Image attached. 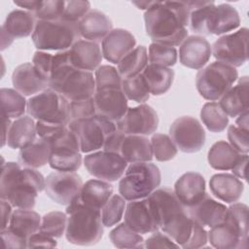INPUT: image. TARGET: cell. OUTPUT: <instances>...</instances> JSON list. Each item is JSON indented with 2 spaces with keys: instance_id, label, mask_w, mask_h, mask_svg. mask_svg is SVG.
Masks as SVG:
<instances>
[{
  "instance_id": "obj_8",
  "label": "cell",
  "mask_w": 249,
  "mask_h": 249,
  "mask_svg": "<svg viewBox=\"0 0 249 249\" xmlns=\"http://www.w3.org/2000/svg\"><path fill=\"white\" fill-rule=\"evenodd\" d=\"M238 72L235 67L221 61H214L198 70L196 86L198 93L206 100H219L236 82Z\"/></svg>"
},
{
  "instance_id": "obj_27",
  "label": "cell",
  "mask_w": 249,
  "mask_h": 249,
  "mask_svg": "<svg viewBox=\"0 0 249 249\" xmlns=\"http://www.w3.org/2000/svg\"><path fill=\"white\" fill-rule=\"evenodd\" d=\"M248 77L242 76L237 84L231 87L219 100V105L228 117L236 118L248 111Z\"/></svg>"
},
{
  "instance_id": "obj_41",
  "label": "cell",
  "mask_w": 249,
  "mask_h": 249,
  "mask_svg": "<svg viewBox=\"0 0 249 249\" xmlns=\"http://www.w3.org/2000/svg\"><path fill=\"white\" fill-rule=\"evenodd\" d=\"M109 238L113 245L117 248H143L144 238L140 233L130 230L125 224L121 223L114 228L110 233Z\"/></svg>"
},
{
  "instance_id": "obj_39",
  "label": "cell",
  "mask_w": 249,
  "mask_h": 249,
  "mask_svg": "<svg viewBox=\"0 0 249 249\" xmlns=\"http://www.w3.org/2000/svg\"><path fill=\"white\" fill-rule=\"evenodd\" d=\"M2 116L9 119H18L23 116L27 109V101L24 95L15 89L3 88L0 89Z\"/></svg>"
},
{
  "instance_id": "obj_51",
  "label": "cell",
  "mask_w": 249,
  "mask_h": 249,
  "mask_svg": "<svg viewBox=\"0 0 249 249\" xmlns=\"http://www.w3.org/2000/svg\"><path fill=\"white\" fill-rule=\"evenodd\" d=\"M228 139L230 144L240 154H248L249 152V130L242 129L235 124H231L228 128Z\"/></svg>"
},
{
  "instance_id": "obj_17",
  "label": "cell",
  "mask_w": 249,
  "mask_h": 249,
  "mask_svg": "<svg viewBox=\"0 0 249 249\" xmlns=\"http://www.w3.org/2000/svg\"><path fill=\"white\" fill-rule=\"evenodd\" d=\"M37 19L31 12L19 9L10 12L1 27V51L9 48L14 39L32 34Z\"/></svg>"
},
{
  "instance_id": "obj_62",
  "label": "cell",
  "mask_w": 249,
  "mask_h": 249,
  "mask_svg": "<svg viewBox=\"0 0 249 249\" xmlns=\"http://www.w3.org/2000/svg\"><path fill=\"white\" fill-rule=\"evenodd\" d=\"M235 125L242 129L249 130L248 129V111H245L244 113L237 116V119L235 121Z\"/></svg>"
},
{
  "instance_id": "obj_38",
  "label": "cell",
  "mask_w": 249,
  "mask_h": 249,
  "mask_svg": "<svg viewBox=\"0 0 249 249\" xmlns=\"http://www.w3.org/2000/svg\"><path fill=\"white\" fill-rule=\"evenodd\" d=\"M148 65V51L145 46H137L119 63L118 71L123 79L142 73Z\"/></svg>"
},
{
  "instance_id": "obj_63",
  "label": "cell",
  "mask_w": 249,
  "mask_h": 249,
  "mask_svg": "<svg viewBox=\"0 0 249 249\" xmlns=\"http://www.w3.org/2000/svg\"><path fill=\"white\" fill-rule=\"evenodd\" d=\"M131 3L135 5L138 9L147 11L154 4V1H132Z\"/></svg>"
},
{
  "instance_id": "obj_53",
  "label": "cell",
  "mask_w": 249,
  "mask_h": 249,
  "mask_svg": "<svg viewBox=\"0 0 249 249\" xmlns=\"http://www.w3.org/2000/svg\"><path fill=\"white\" fill-rule=\"evenodd\" d=\"M53 58V54L44 51L35 52L32 58V64L35 67V69L48 81H50L51 77Z\"/></svg>"
},
{
  "instance_id": "obj_10",
  "label": "cell",
  "mask_w": 249,
  "mask_h": 249,
  "mask_svg": "<svg viewBox=\"0 0 249 249\" xmlns=\"http://www.w3.org/2000/svg\"><path fill=\"white\" fill-rule=\"evenodd\" d=\"M68 127L76 134L81 153L95 152L103 148L107 138L117 129L116 123L99 115L71 121Z\"/></svg>"
},
{
  "instance_id": "obj_61",
  "label": "cell",
  "mask_w": 249,
  "mask_h": 249,
  "mask_svg": "<svg viewBox=\"0 0 249 249\" xmlns=\"http://www.w3.org/2000/svg\"><path fill=\"white\" fill-rule=\"evenodd\" d=\"M40 1H36V0H21V1H14V4L18 6L19 8H23L28 12L34 13L39 5Z\"/></svg>"
},
{
  "instance_id": "obj_35",
  "label": "cell",
  "mask_w": 249,
  "mask_h": 249,
  "mask_svg": "<svg viewBox=\"0 0 249 249\" xmlns=\"http://www.w3.org/2000/svg\"><path fill=\"white\" fill-rule=\"evenodd\" d=\"M146 81L149 91L153 95H161L171 87L174 71L170 67L148 64L141 73Z\"/></svg>"
},
{
  "instance_id": "obj_49",
  "label": "cell",
  "mask_w": 249,
  "mask_h": 249,
  "mask_svg": "<svg viewBox=\"0 0 249 249\" xmlns=\"http://www.w3.org/2000/svg\"><path fill=\"white\" fill-rule=\"evenodd\" d=\"M65 1L62 0H47L40 1L36 11L33 13L37 20H58L61 19Z\"/></svg>"
},
{
  "instance_id": "obj_44",
  "label": "cell",
  "mask_w": 249,
  "mask_h": 249,
  "mask_svg": "<svg viewBox=\"0 0 249 249\" xmlns=\"http://www.w3.org/2000/svg\"><path fill=\"white\" fill-rule=\"evenodd\" d=\"M125 210V199L121 195H113L101 209V220L104 227L117 225Z\"/></svg>"
},
{
  "instance_id": "obj_15",
  "label": "cell",
  "mask_w": 249,
  "mask_h": 249,
  "mask_svg": "<svg viewBox=\"0 0 249 249\" xmlns=\"http://www.w3.org/2000/svg\"><path fill=\"white\" fill-rule=\"evenodd\" d=\"M83 187L82 178L75 172L55 171L46 177V195L60 205H69L79 196Z\"/></svg>"
},
{
  "instance_id": "obj_31",
  "label": "cell",
  "mask_w": 249,
  "mask_h": 249,
  "mask_svg": "<svg viewBox=\"0 0 249 249\" xmlns=\"http://www.w3.org/2000/svg\"><path fill=\"white\" fill-rule=\"evenodd\" d=\"M208 241L214 248L236 249L247 248L248 238L244 237L232 226L223 222L208 231Z\"/></svg>"
},
{
  "instance_id": "obj_60",
  "label": "cell",
  "mask_w": 249,
  "mask_h": 249,
  "mask_svg": "<svg viewBox=\"0 0 249 249\" xmlns=\"http://www.w3.org/2000/svg\"><path fill=\"white\" fill-rule=\"evenodd\" d=\"M247 161H248V156H247V154H243L242 158L235 164V166L231 169L232 170V174L235 175L237 178H241V179L246 180L245 171H246Z\"/></svg>"
},
{
  "instance_id": "obj_19",
  "label": "cell",
  "mask_w": 249,
  "mask_h": 249,
  "mask_svg": "<svg viewBox=\"0 0 249 249\" xmlns=\"http://www.w3.org/2000/svg\"><path fill=\"white\" fill-rule=\"evenodd\" d=\"M212 47L202 36H188L179 49V59L182 65L191 69H201L210 59Z\"/></svg>"
},
{
  "instance_id": "obj_23",
  "label": "cell",
  "mask_w": 249,
  "mask_h": 249,
  "mask_svg": "<svg viewBox=\"0 0 249 249\" xmlns=\"http://www.w3.org/2000/svg\"><path fill=\"white\" fill-rule=\"evenodd\" d=\"M228 207L207 194L196 204L187 208L189 217L202 227L212 228L223 223Z\"/></svg>"
},
{
  "instance_id": "obj_33",
  "label": "cell",
  "mask_w": 249,
  "mask_h": 249,
  "mask_svg": "<svg viewBox=\"0 0 249 249\" xmlns=\"http://www.w3.org/2000/svg\"><path fill=\"white\" fill-rule=\"evenodd\" d=\"M42 218L32 209L18 208L13 211L8 229L18 236L28 240V238L39 231ZM7 229V228H6Z\"/></svg>"
},
{
  "instance_id": "obj_12",
  "label": "cell",
  "mask_w": 249,
  "mask_h": 249,
  "mask_svg": "<svg viewBox=\"0 0 249 249\" xmlns=\"http://www.w3.org/2000/svg\"><path fill=\"white\" fill-rule=\"evenodd\" d=\"M169 136L183 153H196L205 144V131L194 117L183 116L176 119L169 128Z\"/></svg>"
},
{
  "instance_id": "obj_5",
  "label": "cell",
  "mask_w": 249,
  "mask_h": 249,
  "mask_svg": "<svg viewBox=\"0 0 249 249\" xmlns=\"http://www.w3.org/2000/svg\"><path fill=\"white\" fill-rule=\"evenodd\" d=\"M67 225L65 237L68 242L90 246L96 244L103 235L101 211L88 207L77 198L67 205Z\"/></svg>"
},
{
  "instance_id": "obj_47",
  "label": "cell",
  "mask_w": 249,
  "mask_h": 249,
  "mask_svg": "<svg viewBox=\"0 0 249 249\" xmlns=\"http://www.w3.org/2000/svg\"><path fill=\"white\" fill-rule=\"evenodd\" d=\"M223 222L230 224L243 236L248 237V206L246 204L233 202L228 207Z\"/></svg>"
},
{
  "instance_id": "obj_13",
  "label": "cell",
  "mask_w": 249,
  "mask_h": 249,
  "mask_svg": "<svg viewBox=\"0 0 249 249\" xmlns=\"http://www.w3.org/2000/svg\"><path fill=\"white\" fill-rule=\"evenodd\" d=\"M124 224L133 231L146 234L160 229V221L152 199L147 196L131 200L125 205Z\"/></svg>"
},
{
  "instance_id": "obj_11",
  "label": "cell",
  "mask_w": 249,
  "mask_h": 249,
  "mask_svg": "<svg viewBox=\"0 0 249 249\" xmlns=\"http://www.w3.org/2000/svg\"><path fill=\"white\" fill-rule=\"evenodd\" d=\"M247 42L248 28L242 27L233 33L218 38L212 46V54L217 61L235 68L239 67L248 59Z\"/></svg>"
},
{
  "instance_id": "obj_24",
  "label": "cell",
  "mask_w": 249,
  "mask_h": 249,
  "mask_svg": "<svg viewBox=\"0 0 249 249\" xmlns=\"http://www.w3.org/2000/svg\"><path fill=\"white\" fill-rule=\"evenodd\" d=\"M69 54L70 60L76 68L89 72L96 70L103 58L98 43L82 39L69 49Z\"/></svg>"
},
{
  "instance_id": "obj_21",
  "label": "cell",
  "mask_w": 249,
  "mask_h": 249,
  "mask_svg": "<svg viewBox=\"0 0 249 249\" xmlns=\"http://www.w3.org/2000/svg\"><path fill=\"white\" fill-rule=\"evenodd\" d=\"M12 83L14 89L24 96L40 93L49 88V81L30 62L20 64L14 69Z\"/></svg>"
},
{
  "instance_id": "obj_16",
  "label": "cell",
  "mask_w": 249,
  "mask_h": 249,
  "mask_svg": "<svg viewBox=\"0 0 249 249\" xmlns=\"http://www.w3.org/2000/svg\"><path fill=\"white\" fill-rule=\"evenodd\" d=\"M117 129L124 134L151 135L158 129L157 112L147 104H140L127 109L124 117L116 123Z\"/></svg>"
},
{
  "instance_id": "obj_45",
  "label": "cell",
  "mask_w": 249,
  "mask_h": 249,
  "mask_svg": "<svg viewBox=\"0 0 249 249\" xmlns=\"http://www.w3.org/2000/svg\"><path fill=\"white\" fill-rule=\"evenodd\" d=\"M177 58V50L174 47L158 43H152L149 46L148 61L150 62V64L163 67H171L176 64Z\"/></svg>"
},
{
  "instance_id": "obj_34",
  "label": "cell",
  "mask_w": 249,
  "mask_h": 249,
  "mask_svg": "<svg viewBox=\"0 0 249 249\" xmlns=\"http://www.w3.org/2000/svg\"><path fill=\"white\" fill-rule=\"evenodd\" d=\"M243 154L237 152L230 143L218 141L208 151L207 160L210 166L216 170H231L242 158Z\"/></svg>"
},
{
  "instance_id": "obj_32",
  "label": "cell",
  "mask_w": 249,
  "mask_h": 249,
  "mask_svg": "<svg viewBox=\"0 0 249 249\" xmlns=\"http://www.w3.org/2000/svg\"><path fill=\"white\" fill-rule=\"evenodd\" d=\"M51 153L50 142L38 137L31 144L19 150L18 159L21 166L36 169L49 163Z\"/></svg>"
},
{
  "instance_id": "obj_37",
  "label": "cell",
  "mask_w": 249,
  "mask_h": 249,
  "mask_svg": "<svg viewBox=\"0 0 249 249\" xmlns=\"http://www.w3.org/2000/svg\"><path fill=\"white\" fill-rule=\"evenodd\" d=\"M81 152L72 148L52 149L49 164L51 168L61 172H75L82 164Z\"/></svg>"
},
{
  "instance_id": "obj_57",
  "label": "cell",
  "mask_w": 249,
  "mask_h": 249,
  "mask_svg": "<svg viewBox=\"0 0 249 249\" xmlns=\"http://www.w3.org/2000/svg\"><path fill=\"white\" fill-rule=\"evenodd\" d=\"M1 237L6 248H27V240L14 233L8 228L1 230Z\"/></svg>"
},
{
  "instance_id": "obj_3",
  "label": "cell",
  "mask_w": 249,
  "mask_h": 249,
  "mask_svg": "<svg viewBox=\"0 0 249 249\" xmlns=\"http://www.w3.org/2000/svg\"><path fill=\"white\" fill-rule=\"evenodd\" d=\"M49 88L70 102L78 101L94 95L95 80L91 72L80 70L72 64L67 50L53 54Z\"/></svg>"
},
{
  "instance_id": "obj_18",
  "label": "cell",
  "mask_w": 249,
  "mask_h": 249,
  "mask_svg": "<svg viewBox=\"0 0 249 249\" xmlns=\"http://www.w3.org/2000/svg\"><path fill=\"white\" fill-rule=\"evenodd\" d=\"M93 99L96 114L114 123L121 120L128 109L127 98L122 89H96Z\"/></svg>"
},
{
  "instance_id": "obj_7",
  "label": "cell",
  "mask_w": 249,
  "mask_h": 249,
  "mask_svg": "<svg viewBox=\"0 0 249 249\" xmlns=\"http://www.w3.org/2000/svg\"><path fill=\"white\" fill-rule=\"evenodd\" d=\"M79 22L37 20L32 33V42L38 51H67L80 40Z\"/></svg>"
},
{
  "instance_id": "obj_56",
  "label": "cell",
  "mask_w": 249,
  "mask_h": 249,
  "mask_svg": "<svg viewBox=\"0 0 249 249\" xmlns=\"http://www.w3.org/2000/svg\"><path fill=\"white\" fill-rule=\"evenodd\" d=\"M57 242L55 238L51 237L47 234L42 233L41 231H37L32 234L27 240L28 248H36V247H45V248H53L56 247Z\"/></svg>"
},
{
  "instance_id": "obj_50",
  "label": "cell",
  "mask_w": 249,
  "mask_h": 249,
  "mask_svg": "<svg viewBox=\"0 0 249 249\" xmlns=\"http://www.w3.org/2000/svg\"><path fill=\"white\" fill-rule=\"evenodd\" d=\"M90 9V3L89 1H65L62 20L79 22Z\"/></svg>"
},
{
  "instance_id": "obj_9",
  "label": "cell",
  "mask_w": 249,
  "mask_h": 249,
  "mask_svg": "<svg viewBox=\"0 0 249 249\" xmlns=\"http://www.w3.org/2000/svg\"><path fill=\"white\" fill-rule=\"evenodd\" d=\"M26 110L37 121L65 125L71 122L70 101L50 88L31 96Z\"/></svg>"
},
{
  "instance_id": "obj_2",
  "label": "cell",
  "mask_w": 249,
  "mask_h": 249,
  "mask_svg": "<svg viewBox=\"0 0 249 249\" xmlns=\"http://www.w3.org/2000/svg\"><path fill=\"white\" fill-rule=\"evenodd\" d=\"M45 186L46 178L37 169L23 167L15 161L2 163L0 196L13 207L33 209L36 197Z\"/></svg>"
},
{
  "instance_id": "obj_26",
  "label": "cell",
  "mask_w": 249,
  "mask_h": 249,
  "mask_svg": "<svg viewBox=\"0 0 249 249\" xmlns=\"http://www.w3.org/2000/svg\"><path fill=\"white\" fill-rule=\"evenodd\" d=\"M209 188L215 197L226 203L236 202L244 191L241 180L230 173L214 174L209 180Z\"/></svg>"
},
{
  "instance_id": "obj_14",
  "label": "cell",
  "mask_w": 249,
  "mask_h": 249,
  "mask_svg": "<svg viewBox=\"0 0 249 249\" xmlns=\"http://www.w3.org/2000/svg\"><path fill=\"white\" fill-rule=\"evenodd\" d=\"M84 165L93 177L107 182H115L124 175L127 162L120 154L103 150L85 156Z\"/></svg>"
},
{
  "instance_id": "obj_54",
  "label": "cell",
  "mask_w": 249,
  "mask_h": 249,
  "mask_svg": "<svg viewBox=\"0 0 249 249\" xmlns=\"http://www.w3.org/2000/svg\"><path fill=\"white\" fill-rule=\"evenodd\" d=\"M208 242V232L205 231L204 227L194 222L193 231L189 240L182 246L184 249H196L201 248Z\"/></svg>"
},
{
  "instance_id": "obj_48",
  "label": "cell",
  "mask_w": 249,
  "mask_h": 249,
  "mask_svg": "<svg viewBox=\"0 0 249 249\" xmlns=\"http://www.w3.org/2000/svg\"><path fill=\"white\" fill-rule=\"evenodd\" d=\"M95 90L101 89H122L123 78L117 68L111 65H100L95 70Z\"/></svg>"
},
{
  "instance_id": "obj_6",
  "label": "cell",
  "mask_w": 249,
  "mask_h": 249,
  "mask_svg": "<svg viewBox=\"0 0 249 249\" xmlns=\"http://www.w3.org/2000/svg\"><path fill=\"white\" fill-rule=\"evenodd\" d=\"M160 182V170L155 163H130L120 179L119 193L127 201L142 199L158 189Z\"/></svg>"
},
{
  "instance_id": "obj_52",
  "label": "cell",
  "mask_w": 249,
  "mask_h": 249,
  "mask_svg": "<svg viewBox=\"0 0 249 249\" xmlns=\"http://www.w3.org/2000/svg\"><path fill=\"white\" fill-rule=\"evenodd\" d=\"M95 115L97 114L93 96L90 98L70 102L71 121L90 118Z\"/></svg>"
},
{
  "instance_id": "obj_59",
  "label": "cell",
  "mask_w": 249,
  "mask_h": 249,
  "mask_svg": "<svg viewBox=\"0 0 249 249\" xmlns=\"http://www.w3.org/2000/svg\"><path fill=\"white\" fill-rule=\"evenodd\" d=\"M12 204L5 200V199H1V216H2V227L1 230H4L6 228H8L13 211H12Z\"/></svg>"
},
{
  "instance_id": "obj_58",
  "label": "cell",
  "mask_w": 249,
  "mask_h": 249,
  "mask_svg": "<svg viewBox=\"0 0 249 249\" xmlns=\"http://www.w3.org/2000/svg\"><path fill=\"white\" fill-rule=\"evenodd\" d=\"M124 137V133L116 129L106 140L103 149L105 151H109V152H114V153H118L119 154V150H120V146L122 144V141Z\"/></svg>"
},
{
  "instance_id": "obj_29",
  "label": "cell",
  "mask_w": 249,
  "mask_h": 249,
  "mask_svg": "<svg viewBox=\"0 0 249 249\" xmlns=\"http://www.w3.org/2000/svg\"><path fill=\"white\" fill-rule=\"evenodd\" d=\"M113 196V186L100 179H90L83 184L77 199L84 205L100 210Z\"/></svg>"
},
{
  "instance_id": "obj_36",
  "label": "cell",
  "mask_w": 249,
  "mask_h": 249,
  "mask_svg": "<svg viewBox=\"0 0 249 249\" xmlns=\"http://www.w3.org/2000/svg\"><path fill=\"white\" fill-rule=\"evenodd\" d=\"M194 221L189 217L187 210L180 212L167 220L161 226V231L179 246H183L190 238Z\"/></svg>"
},
{
  "instance_id": "obj_28",
  "label": "cell",
  "mask_w": 249,
  "mask_h": 249,
  "mask_svg": "<svg viewBox=\"0 0 249 249\" xmlns=\"http://www.w3.org/2000/svg\"><path fill=\"white\" fill-rule=\"evenodd\" d=\"M119 154L129 163L149 162L153 160L151 141L143 135L124 134Z\"/></svg>"
},
{
  "instance_id": "obj_46",
  "label": "cell",
  "mask_w": 249,
  "mask_h": 249,
  "mask_svg": "<svg viewBox=\"0 0 249 249\" xmlns=\"http://www.w3.org/2000/svg\"><path fill=\"white\" fill-rule=\"evenodd\" d=\"M153 156L159 161H168L175 158L178 149L171 137L163 133H155L151 138Z\"/></svg>"
},
{
  "instance_id": "obj_20",
  "label": "cell",
  "mask_w": 249,
  "mask_h": 249,
  "mask_svg": "<svg viewBox=\"0 0 249 249\" xmlns=\"http://www.w3.org/2000/svg\"><path fill=\"white\" fill-rule=\"evenodd\" d=\"M136 45L134 36L126 29L116 28L101 42V51L103 57L113 63L118 64Z\"/></svg>"
},
{
  "instance_id": "obj_40",
  "label": "cell",
  "mask_w": 249,
  "mask_h": 249,
  "mask_svg": "<svg viewBox=\"0 0 249 249\" xmlns=\"http://www.w3.org/2000/svg\"><path fill=\"white\" fill-rule=\"evenodd\" d=\"M200 119L206 128L214 133L222 132L229 124V117L216 101L205 103L200 110Z\"/></svg>"
},
{
  "instance_id": "obj_4",
  "label": "cell",
  "mask_w": 249,
  "mask_h": 249,
  "mask_svg": "<svg viewBox=\"0 0 249 249\" xmlns=\"http://www.w3.org/2000/svg\"><path fill=\"white\" fill-rule=\"evenodd\" d=\"M190 8L191 31L198 36L222 35L236 29L240 18L235 8L228 3L215 5L213 1H186Z\"/></svg>"
},
{
  "instance_id": "obj_25",
  "label": "cell",
  "mask_w": 249,
  "mask_h": 249,
  "mask_svg": "<svg viewBox=\"0 0 249 249\" xmlns=\"http://www.w3.org/2000/svg\"><path fill=\"white\" fill-rule=\"evenodd\" d=\"M112 29L113 23L111 19L98 10H90L79 21L81 37L95 43L102 42Z\"/></svg>"
},
{
  "instance_id": "obj_30",
  "label": "cell",
  "mask_w": 249,
  "mask_h": 249,
  "mask_svg": "<svg viewBox=\"0 0 249 249\" xmlns=\"http://www.w3.org/2000/svg\"><path fill=\"white\" fill-rule=\"evenodd\" d=\"M37 135L36 123L30 116H21L12 122L6 144L11 149H22L31 144Z\"/></svg>"
},
{
  "instance_id": "obj_43",
  "label": "cell",
  "mask_w": 249,
  "mask_h": 249,
  "mask_svg": "<svg viewBox=\"0 0 249 249\" xmlns=\"http://www.w3.org/2000/svg\"><path fill=\"white\" fill-rule=\"evenodd\" d=\"M67 214L61 211H51L45 214L41 221L39 231L53 238H59L65 233Z\"/></svg>"
},
{
  "instance_id": "obj_42",
  "label": "cell",
  "mask_w": 249,
  "mask_h": 249,
  "mask_svg": "<svg viewBox=\"0 0 249 249\" xmlns=\"http://www.w3.org/2000/svg\"><path fill=\"white\" fill-rule=\"evenodd\" d=\"M122 89L125 97L134 102L143 104L150 98V91L143 75L124 78L122 82Z\"/></svg>"
},
{
  "instance_id": "obj_55",
  "label": "cell",
  "mask_w": 249,
  "mask_h": 249,
  "mask_svg": "<svg viewBox=\"0 0 249 249\" xmlns=\"http://www.w3.org/2000/svg\"><path fill=\"white\" fill-rule=\"evenodd\" d=\"M144 246L146 248H171V247H179L177 243H175L167 234H165L163 231L160 232L159 231H156L152 232V235H150L145 241Z\"/></svg>"
},
{
  "instance_id": "obj_1",
  "label": "cell",
  "mask_w": 249,
  "mask_h": 249,
  "mask_svg": "<svg viewBox=\"0 0 249 249\" xmlns=\"http://www.w3.org/2000/svg\"><path fill=\"white\" fill-rule=\"evenodd\" d=\"M189 16L186 1H154L144 14L146 33L153 43L180 46L188 37Z\"/></svg>"
},
{
  "instance_id": "obj_22",
  "label": "cell",
  "mask_w": 249,
  "mask_h": 249,
  "mask_svg": "<svg viewBox=\"0 0 249 249\" xmlns=\"http://www.w3.org/2000/svg\"><path fill=\"white\" fill-rule=\"evenodd\" d=\"M173 191L179 201L189 208L200 201L206 195L205 180L197 172H187L177 179Z\"/></svg>"
}]
</instances>
